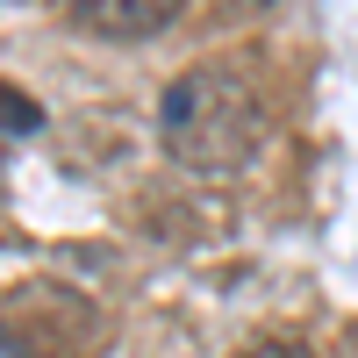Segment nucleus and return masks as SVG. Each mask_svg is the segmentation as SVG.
I'll use <instances>...</instances> for the list:
<instances>
[{
  "mask_svg": "<svg viewBox=\"0 0 358 358\" xmlns=\"http://www.w3.org/2000/svg\"><path fill=\"white\" fill-rule=\"evenodd\" d=\"M158 136L179 165L194 172H229L258 151L265 136V101L258 79L236 65V57H208V65H187L165 101H158Z\"/></svg>",
  "mask_w": 358,
  "mask_h": 358,
  "instance_id": "obj_1",
  "label": "nucleus"
},
{
  "mask_svg": "<svg viewBox=\"0 0 358 358\" xmlns=\"http://www.w3.org/2000/svg\"><path fill=\"white\" fill-rule=\"evenodd\" d=\"M108 344L101 308L65 280H22L0 294V351L8 358H94Z\"/></svg>",
  "mask_w": 358,
  "mask_h": 358,
  "instance_id": "obj_2",
  "label": "nucleus"
},
{
  "mask_svg": "<svg viewBox=\"0 0 358 358\" xmlns=\"http://www.w3.org/2000/svg\"><path fill=\"white\" fill-rule=\"evenodd\" d=\"M65 15L79 36H101V43H151L187 15V0H65Z\"/></svg>",
  "mask_w": 358,
  "mask_h": 358,
  "instance_id": "obj_3",
  "label": "nucleus"
},
{
  "mask_svg": "<svg viewBox=\"0 0 358 358\" xmlns=\"http://www.w3.org/2000/svg\"><path fill=\"white\" fill-rule=\"evenodd\" d=\"M43 129V101L22 94L15 79H0V136H36Z\"/></svg>",
  "mask_w": 358,
  "mask_h": 358,
  "instance_id": "obj_4",
  "label": "nucleus"
},
{
  "mask_svg": "<svg viewBox=\"0 0 358 358\" xmlns=\"http://www.w3.org/2000/svg\"><path fill=\"white\" fill-rule=\"evenodd\" d=\"M236 358H315L308 344H294V337H258V344H244Z\"/></svg>",
  "mask_w": 358,
  "mask_h": 358,
  "instance_id": "obj_5",
  "label": "nucleus"
},
{
  "mask_svg": "<svg viewBox=\"0 0 358 358\" xmlns=\"http://www.w3.org/2000/svg\"><path fill=\"white\" fill-rule=\"evenodd\" d=\"M215 8H222V15H236V8H265V0H215Z\"/></svg>",
  "mask_w": 358,
  "mask_h": 358,
  "instance_id": "obj_6",
  "label": "nucleus"
},
{
  "mask_svg": "<svg viewBox=\"0 0 358 358\" xmlns=\"http://www.w3.org/2000/svg\"><path fill=\"white\" fill-rule=\"evenodd\" d=\"M0 358H8V351H0Z\"/></svg>",
  "mask_w": 358,
  "mask_h": 358,
  "instance_id": "obj_7",
  "label": "nucleus"
}]
</instances>
